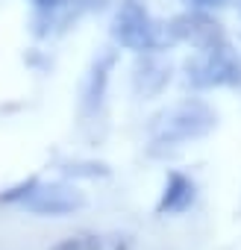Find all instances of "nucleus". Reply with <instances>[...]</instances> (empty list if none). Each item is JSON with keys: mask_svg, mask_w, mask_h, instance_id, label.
<instances>
[{"mask_svg": "<svg viewBox=\"0 0 241 250\" xmlns=\"http://www.w3.org/2000/svg\"><path fill=\"white\" fill-rule=\"evenodd\" d=\"M215 109L203 100H182L168 106L150 118V139L153 145H182L191 139H203L215 130Z\"/></svg>", "mask_w": 241, "mask_h": 250, "instance_id": "f257e3e1", "label": "nucleus"}, {"mask_svg": "<svg viewBox=\"0 0 241 250\" xmlns=\"http://www.w3.org/2000/svg\"><path fill=\"white\" fill-rule=\"evenodd\" d=\"M185 3H188L191 9H212V6H221L223 0H185Z\"/></svg>", "mask_w": 241, "mask_h": 250, "instance_id": "9b49d317", "label": "nucleus"}, {"mask_svg": "<svg viewBox=\"0 0 241 250\" xmlns=\"http://www.w3.org/2000/svg\"><path fill=\"white\" fill-rule=\"evenodd\" d=\"M39 186V180L36 177H27L24 183H18V186H12V188H6V191H0V203H15V200H27L30 194H33V188Z\"/></svg>", "mask_w": 241, "mask_h": 250, "instance_id": "9d476101", "label": "nucleus"}, {"mask_svg": "<svg viewBox=\"0 0 241 250\" xmlns=\"http://www.w3.org/2000/svg\"><path fill=\"white\" fill-rule=\"evenodd\" d=\"M185 71H188V83L197 88L241 83V59L235 56V50L226 42L212 50H200V56L185 65Z\"/></svg>", "mask_w": 241, "mask_h": 250, "instance_id": "7ed1b4c3", "label": "nucleus"}, {"mask_svg": "<svg viewBox=\"0 0 241 250\" xmlns=\"http://www.w3.org/2000/svg\"><path fill=\"white\" fill-rule=\"evenodd\" d=\"M168 80H171V65H168L165 59H159V56H144V59H139L136 74H133V85H136V91H139L141 97L159 94V91L168 85Z\"/></svg>", "mask_w": 241, "mask_h": 250, "instance_id": "423d86ee", "label": "nucleus"}, {"mask_svg": "<svg viewBox=\"0 0 241 250\" xmlns=\"http://www.w3.org/2000/svg\"><path fill=\"white\" fill-rule=\"evenodd\" d=\"M53 250H82V247H80V241H77V238H68V241H59Z\"/></svg>", "mask_w": 241, "mask_h": 250, "instance_id": "ddd939ff", "label": "nucleus"}, {"mask_svg": "<svg viewBox=\"0 0 241 250\" xmlns=\"http://www.w3.org/2000/svg\"><path fill=\"white\" fill-rule=\"evenodd\" d=\"M62 171H65L68 177H88V180L109 174V168H106L103 162H65Z\"/></svg>", "mask_w": 241, "mask_h": 250, "instance_id": "1a4fd4ad", "label": "nucleus"}, {"mask_svg": "<svg viewBox=\"0 0 241 250\" xmlns=\"http://www.w3.org/2000/svg\"><path fill=\"white\" fill-rule=\"evenodd\" d=\"M24 206L33 215H68L80 206H85V197L80 188L68 183H50V186H36L33 194L24 200Z\"/></svg>", "mask_w": 241, "mask_h": 250, "instance_id": "39448f33", "label": "nucleus"}, {"mask_svg": "<svg viewBox=\"0 0 241 250\" xmlns=\"http://www.w3.org/2000/svg\"><path fill=\"white\" fill-rule=\"evenodd\" d=\"M33 3H36L39 9H59V6L68 3V0H33Z\"/></svg>", "mask_w": 241, "mask_h": 250, "instance_id": "f8f14e48", "label": "nucleus"}, {"mask_svg": "<svg viewBox=\"0 0 241 250\" xmlns=\"http://www.w3.org/2000/svg\"><path fill=\"white\" fill-rule=\"evenodd\" d=\"M115 65V53H103L94 65H91V74L85 80V91H82V112H94L100 103H103V94H106V83H109V71Z\"/></svg>", "mask_w": 241, "mask_h": 250, "instance_id": "0eeeda50", "label": "nucleus"}, {"mask_svg": "<svg viewBox=\"0 0 241 250\" xmlns=\"http://www.w3.org/2000/svg\"><path fill=\"white\" fill-rule=\"evenodd\" d=\"M194 200V183L182 174H171L162 191V200L156 206L159 215H171V212H185Z\"/></svg>", "mask_w": 241, "mask_h": 250, "instance_id": "6e6552de", "label": "nucleus"}, {"mask_svg": "<svg viewBox=\"0 0 241 250\" xmlns=\"http://www.w3.org/2000/svg\"><path fill=\"white\" fill-rule=\"evenodd\" d=\"M112 36L124 44V47L136 50V53L159 50V47H165V44L174 42L171 30L153 24L150 15H147V9L139 3V0H124V3H120V9L115 12Z\"/></svg>", "mask_w": 241, "mask_h": 250, "instance_id": "f03ea898", "label": "nucleus"}, {"mask_svg": "<svg viewBox=\"0 0 241 250\" xmlns=\"http://www.w3.org/2000/svg\"><path fill=\"white\" fill-rule=\"evenodd\" d=\"M174 42H191L197 50H212L218 44H223V30L218 21H212L209 15H203L200 9L194 12H185V15H177L171 24H168Z\"/></svg>", "mask_w": 241, "mask_h": 250, "instance_id": "20e7f679", "label": "nucleus"}]
</instances>
